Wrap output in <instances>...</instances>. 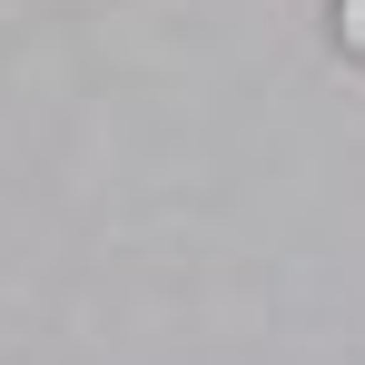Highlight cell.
Listing matches in <instances>:
<instances>
[{"mask_svg": "<svg viewBox=\"0 0 365 365\" xmlns=\"http://www.w3.org/2000/svg\"><path fill=\"white\" fill-rule=\"evenodd\" d=\"M336 40H346V50L365 60V0H336Z\"/></svg>", "mask_w": 365, "mask_h": 365, "instance_id": "obj_1", "label": "cell"}]
</instances>
